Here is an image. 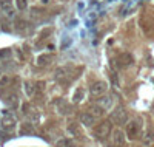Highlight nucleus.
<instances>
[{
    "label": "nucleus",
    "mask_w": 154,
    "mask_h": 147,
    "mask_svg": "<svg viewBox=\"0 0 154 147\" xmlns=\"http://www.w3.org/2000/svg\"><path fill=\"white\" fill-rule=\"evenodd\" d=\"M94 133L97 138H106L111 133V121H103V122L97 124L94 129Z\"/></svg>",
    "instance_id": "1"
},
{
    "label": "nucleus",
    "mask_w": 154,
    "mask_h": 147,
    "mask_svg": "<svg viewBox=\"0 0 154 147\" xmlns=\"http://www.w3.org/2000/svg\"><path fill=\"white\" fill-rule=\"evenodd\" d=\"M140 129H142L140 121L139 119H133V121H130V124L126 126V135L130 138H137L139 133H140Z\"/></svg>",
    "instance_id": "2"
},
{
    "label": "nucleus",
    "mask_w": 154,
    "mask_h": 147,
    "mask_svg": "<svg viewBox=\"0 0 154 147\" xmlns=\"http://www.w3.org/2000/svg\"><path fill=\"white\" fill-rule=\"evenodd\" d=\"M108 90V84L103 81H97L91 85V96H102Z\"/></svg>",
    "instance_id": "3"
},
{
    "label": "nucleus",
    "mask_w": 154,
    "mask_h": 147,
    "mask_svg": "<svg viewBox=\"0 0 154 147\" xmlns=\"http://www.w3.org/2000/svg\"><path fill=\"white\" fill-rule=\"evenodd\" d=\"M111 119H112L114 122H117V124H125L126 119H128V116H126V112L122 109V107H117V109L112 112Z\"/></svg>",
    "instance_id": "4"
},
{
    "label": "nucleus",
    "mask_w": 154,
    "mask_h": 147,
    "mask_svg": "<svg viewBox=\"0 0 154 147\" xmlns=\"http://www.w3.org/2000/svg\"><path fill=\"white\" fill-rule=\"evenodd\" d=\"M0 9H2L5 14H8V17L14 16V11H12V6H11L9 0H0Z\"/></svg>",
    "instance_id": "5"
},
{
    "label": "nucleus",
    "mask_w": 154,
    "mask_h": 147,
    "mask_svg": "<svg viewBox=\"0 0 154 147\" xmlns=\"http://www.w3.org/2000/svg\"><path fill=\"white\" fill-rule=\"evenodd\" d=\"M2 127L6 129L8 132L14 130V129H16V121H14V118H11V116L3 118V119H2Z\"/></svg>",
    "instance_id": "6"
},
{
    "label": "nucleus",
    "mask_w": 154,
    "mask_h": 147,
    "mask_svg": "<svg viewBox=\"0 0 154 147\" xmlns=\"http://www.w3.org/2000/svg\"><path fill=\"white\" fill-rule=\"evenodd\" d=\"M94 119H96V116H94L93 113H83V115L80 116V121H82V124H85V126L94 124Z\"/></svg>",
    "instance_id": "7"
},
{
    "label": "nucleus",
    "mask_w": 154,
    "mask_h": 147,
    "mask_svg": "<svg viewBox=\"0 0 154 147\" xmlns=\"http://www.w3.org/2000/svg\"><path fill=\"white\" fill-rule=\"evenodd\" d=\"M119 62H120V65L126 67V65L133 64V56H131V54H128V53H125V54H122V56L119 57Z\"/></svg>",
    "instance_id": "8"
},
{
    "label": "nucleus",
    "mask_w": 154,
    "mask_h": 147,
    "mask_svg": "<svg viewBox=\"0 0 154 147\" xmlns=\"http://www.w3.org/2000/svg\"><path fill=\"white\" fill-rule=\"evenodd\" d=\"M111 104H112V99H111V98H103V99H100V101L97 102V105H100L103 110L109 109V107H111Z\"/></svg>",
    "instance_id": "9"
},
{
    "label": "nucleus",
    "mask_w": 154,
    "mask_h": 147,
    "mask_svg": "<svg viewBox=\"0 0 154 147\" xmlns=\"http://www.w3.org/2000/svg\"><path fill=\"white\" fill-rule=\"evenodd\" d=\"M103 112H105V110H103V109H102V107H100V105H94V107H93V109H91V110H89V113H93L94 116H102V115H103Z\"/></svg>",
    "instance_id": "10"
},
{
    "label": "nucleus",
    "mask_w": 154,
    "mask_h": 147,
    "mask_svg": "<svg viewBox=\"0 0 154 147\" xmlns=\"http://www.w3.org/2000/svg\"><path fill=\"white\" fill-rule=\"evenodd\" d=\"M123 141H125L123 133H122V132H116V135H114V142L117 144V145H120V144H123Z\"/></svg>",
    "instance_id": "11"
},
{
    "label": "nucleus",
    "mask_w": 154,
    "mask_h": 147,
    "mask_svg": "<svg viewBox=\"0 0 154 147\" xmlns=\"http://www.w3.org/2000/svg\"><path fill=\"white\" fill-rule=\"evenodd\" d=\"M48 60H51V56H42V57H38V65H46V64H49Z\"/></svg>",
    "instance_id": "12"
},
{
    "label": "nucleus",
    "mask_w": 154,
    "mask_h": 147,
    "mask_svg": "<svg viewBox=\"0 0 154 147\" xmlns=\"http://www.w3.org/2000/svg\"><path fill=\"white\" fill-rule=\"evenodd\" d=\"M17 6L20 9H25L26 8V0H17Z\"/></svg>",
    "instance_id": "13"
},
{
    "label": "nucleus",
    "mask_w": 154,
    "mask_h": 147,
    "mask_svg": "<svg viewBox=\"0 0 154 147\" xmlns=\"http://www.w3.org/2000/svg\"><path fill=\"white\" fill-rule=\"evenodd\" d=\"M5 101H6L8 104H14V102H16V96H14V95H11V96H9L8 99H5Z\"/></svg>",
    "instance_id": "14"
},
{
    "label": "nucleus",
    "mask_w": 154,
    "mask_h": 147,
    "mask_svg": "<svg viewBox=\"0 0 154 147\" xmlns=\"http://www.w3.org/2000/svg\"><path fill=\"white\" fill-rule=\"evenodd\" d=\"M42 2H45V3H46V2H48V0H42Z\"/></svg>",
    "instance_id": "15"
}]
</instances>
